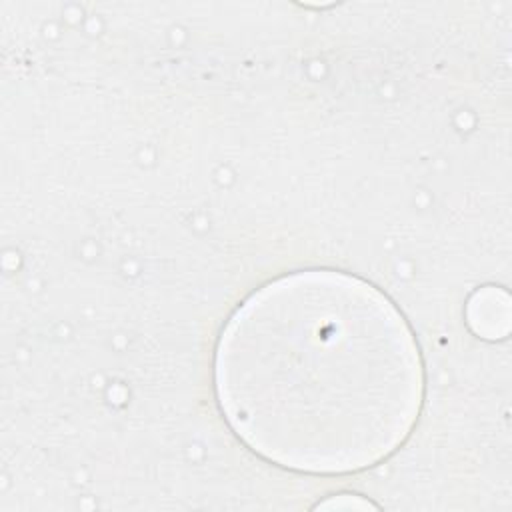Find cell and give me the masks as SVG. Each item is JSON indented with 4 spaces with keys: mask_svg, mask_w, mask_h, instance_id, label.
<instances>
[{
    "mask_svg": "<svg viewBox=\"0 0 512 512\" xmlns=\"http://www.w3.org/2000/svg\"><path fill=\"white\" fill-rule=\"evenodd\" d=\"M214 392L226 424L264 460L348 474L410 436L424 370L386 294L344 272L302 270L232 312L216 344Z\"/></svg>",
    "mask_w": 512,
    "mask_h": 512,
    "instance_id": "6da1fadb",
    "label": "cell"
}]
</instances>
